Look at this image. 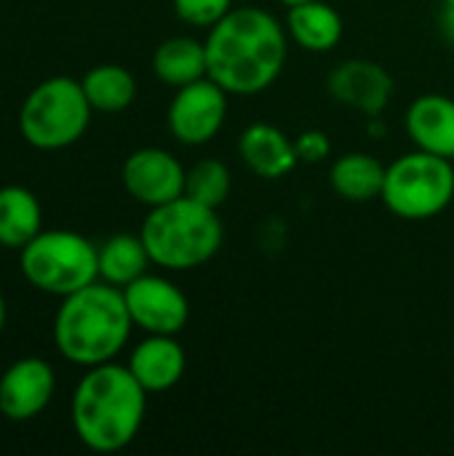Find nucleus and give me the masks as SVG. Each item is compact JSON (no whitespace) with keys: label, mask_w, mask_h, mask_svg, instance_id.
<instances>
[{"label":"nucleus","mask_w":454,"mask_h":456,"mask_svg":"<svg viewBox=\"0 0 454 456\" xmlns=\"http://www.w3.org/2000/svg\"><path fill=\"white\" fill-rule=\"evenodd\" d=\"M286 27L265 8H233L206 35L209 77L227 94L254 96L268 91L289 56Z\"/></svg>","instance_id":"f257e3e1"},{"label":"nucleus","mask_w":454,"mask_h":456,"mask_svg":"<svg viewBox=\"0 0 454 456\" xmlns=\"http://www.w3.org/2000/svg\"><path fill=\"white\" fill-rule=\"evenodd\" d=\"M147 390L136 382L128 366H91L72 393V428L78 441L99 454L126 449L147 411Z\"/></svg>","instance_id":"f03ea898"},{"label":"nucleus","mask_w":454,"mask_h":456,"mask_svg":"<svg viewBox=\"0 0 454 456\" xmlns=\"http://www.w3.org/2000/svg\"><path fill=\"white\" fill-rule=\"evenodd\" d=\"M134 321L128 315L123 291L110 283H91L70 297L54 318V342L62 358L91 369L110 363L128 342Z\"/></svg>","instance_id":"7ed1b4c3"},{"label":"nucleus","mask_w":454,"mask_h":456,"mask_svg":"<svg viewBox=\"0 0 454 456\" xmlns=\"http://www.w3.org/2000/svg\"><path fill=\"white\" fill-rule=\"evenodd\" d=\"M139 238L153 259V265L187 273L203 267L222 248V222L217 208H209L187 195L150 208L142 222Z\"/></svg>","instance_id":"20e7f679"},{"label":"nucleus","mask_w":454,"mask_h":456,"mask_svg":"<svg viewBox=\"0 0 454 456\" xmlns=\"http://www.w3.org/2000/svg\"><path fill=\"white\" fill-rule=\"evenodd\" d=\"M27 283L51 297H70L99 281V248L72 230L37 232L19 254Z\"/></svg>","instance_id":"39448f33"},{"label":"nucleus","mask_w":454,"mask_h":456,"mask_svg":"<svg viewBox=\"0 0 454 456\" xmlns=\"http://www.w3.org/2000/svg\"><path fill=\"white\" fill-rule=\"evenodd\" d=\"M91 112L94 107L80 80L67 75L48 77L27 94L19 110V131L37 150H64L86 134Z\"/></svg>","instance_id":"423d86ee"},{"label":"nucleus","mask_w":454,"mask_h":456,"mask_svg":"<svg viewBox=\"0 0 454 456\" xmlns=\"http://www.w3.org/2000/svg\"><path fill=\"white\" fill-rule=\"evenodd\" d=\"M380 200L407 222L433 219L454 200V166L450 158L415 150L385 168Z\"/></svg>","instance_id":"0eeeda50"},{"label":"nucleus","mask_w":454,"mask_h":456,"mask_svg":"<svg viewBox=\"0 0 454 456\" xmlns=\"http://www.w3.org/2000/svg\"><path fill=\"white\" fill-rule=\"evenodd\" d=\"M227 120V91L209 75L177 88L169 104V131L179 144H209Z\"/></svg>","instance_id":"6e6552de"},{"label":"nucleus","mask_w":454,"mask_h":456,"mask_svg":"<svg viewBox=\"0 0 454 456\" xmlns=\"http://www.w3.org/2000/svg\"><path fill=\"white\" fill-rule=\"evenodd\" d=\"M120 291L134 326L144 334L177 337L190 321V302L169 278L144 273Z\"/></svg>","instance_id":"1a4fd4ad"},{"label":"nucleus","mask_w":454,"mask_h":456,"mask_svg":"<svg viewBox=\"0 0 454 456\" xmlns=\"http://www.w3.org/2000/svg\"><path fill=\"white\" fill-rule=\"evenodd\" d=\"M185 176L187 171L182 168V163L161 147H142L131 152L120 171L126 192L147 208L182 198Z\"/></svg>","instance_id":"9d476101"},{"label":"nucleus","mask_w":454,"mask_h":456,"mask_svg":"<svg viewBox=\"0 0 454 456\" xmlns=\"http://www.w3.org/2000/svg\"><path fill=\"white\" fill-rule=\"evenodd\" d=\"M56 393V374L43 358H19L0 377V414L11 422H29L45 411Z\"/></svg>","instance_id":"9b49d317"},{"label":"nucleus","mask_w":454,"mask_h":456,"mask_svg":"<svg viewBox=\"0 0 454 456\" xmlns=\"http://www.w3.org/2000/svg\"><path fill=\"white\" fill-rule=\"evenodd\" d=\"M326 88L334 102L367 118H380V112L388 107L393 96V77L377 61L345 59L329 72Z\"/></svg>","instance_id":"f8f14e48"},{"label":"nucleus","mask_w":454,"mask_h":456,"mask_svg":"<svg viewBox=\"0 0 454 456\" xmlns=\"http://www.w3.org/2000/svg\"><path fill=\"white\" fill-rule=\"evenodd\" d=\"M128 369L136 382L150 393H166L177 387L187 369V355L177 337L171 334H147L128 358Z\"/></svg>","instance_id":"ddd939ff"},{"label":"nucleus","mask_w":454,"mask_h":456,"mask_svg":"<svg viewBox=\"0 0 454 456\" xmlns=\"http://www.w3.org/2000/svg\"><path fill=\"white\" fill-rule=\"evenodd\" d=\"M238 155L252 174L268 182L289 176L300 163L294 142L270 123H252L238 139Z\"/></svg>","instance_id":"4468645a"},{"label":"nucleus","mask_w":454,"mask_h":456,"mask_svg":"<svg viewBox=\"0 0 454 456\" xmlns=\"http://www.w3.org/2000/svg\"><path fill=\"white\" fill-rule=\"evenodd\" d=\"M407 134L417 150L454 158V99L423 94L407 110Z\"/></svg>","instance_id":"2eb2a0df"},{"label":"nucleus","mask_w":454,"mask_h":456,"mask_svg":"<svg viewBox=\"0 0 454 456\" xmlns=\"http://www.w3.org/2000/svg\"><path fill=\"white\" fill-rule=\"evenodd\" d=\"M286 32L289 37L310 53H324L337 48L343 40V16L324 0H308L292 5L286 13Z\"/></svg>","instance_id":"dca6fc26"},{"label":"nucleus","mask_w":454,"mask_h":456,"mask_svg":"<svg viewBox=\"0 0 454 456\" xmlns=\"http://www.w3.org/2000/svg\"><path fill=\"white\" fill-rule=\"evenodd\" d=\"M153 72L161 83L171 88H182L187 83H195L209 75L206 64V43L177 35L163 40L153 53Z\"/></svg>","instance_id":"f3484780"},{"label":"nucleus","mask_w":454,"mask_h":456,"mask_svg":"<svg viewBox=\"0 0 454 456\" xmlns=\"http://www.w3.org/2000/svg\"><path fill=\"white\" fill-rule=\"evenodd\" d=\"M332 190L351 203H369L383 195L385 166L367 152H348L337 158L329 168Z\"/></svg>","instance_id":"a211bd4d"},{"label":"nucleus","mask_w":454,"mask_h":456,"mask_svg":"<svg viewBox=\"0 0 454 456\" xmlns=\"http://www.w3.org/2000/svg\"><path fill=\"white\" fill-rule=\"evenodd\" d=\"M43 230V211L27 187H0V246L24 248Z\"/></svg>","instance_id":"6ab92c4d"},{"label":"nucleus","mask_w":454,"mask_h":456,"mask_svg":"<svg viewBox=\"0 0 454 456\" xmlns=\"http://www.w3.org/2000/svg\"><path fill=\"white\" fill-rule=\"evenodd\" d=\"M147 265H153V259L139 235L120 232L99 246V281L110 286H128L147 273Z\"/></svg>","instance_id":"aec40b11"},{"label":"nucleus","mask_w":454,"mask_h":456,"mask_svg":"<svg viewBox=\"0 0 454 456\" xmlns=\"http://www.w3.org/2000/svg\"><path fill=\"white\" fill-rule=\"evenodd\" d=\"M80 86H83L91 107L99 110V112H120L136 96V80L120 64H99V67H91L83 75Z\"/></svg>","instance_id":"412c9836"},{"label":"nucleus","mask_w":454,"mask_h":456,"mask_svg":"<svg viewBox=\"0 0 454 456\" xmlns=\"http://www.w3.org/2000/svg\"><path fill=\"white\" fill-rule=\"evenodd\" d=\"M230 187H233V176H230V168L217 160V158H206V160H198L195 166L187 168V176H185V195L209 206V208H219L227 195H230Z\"/></svg>","instance_id":"4be33fe9"},{"label":"nucleus","mask_w":454,"mask_h":456,"mask_svg":"<svg viewBox=\"0 0 454 456\" xmlns=\"http://www.w3.org/2000/svg\"><path fill=\"white\" fill-rule=\"evenodd\" d=\"M233 11V0H174V13L198 29H211Z\"/></svg>","instance_id":"5701e85b"},{"label":"nucleus","mask_w":454,"mask_h":456,"mask_svg":"<svg viewBox=\"0 0 454 456\" xmlns=\"http://www.w3.org/2000/svg\"><path fill=\"white\" fill-rule=\"evenodd\" d=\"M294 147H297V158L302 163H321L324 158H329V150H332V144H329L324 131H305V134H300Z\"/></svg>","instance_id":"b1692460"},{"label":"nucleus","mask_w":454,"mask_h":456,"mask_svg":"<svg viewBox=\"0 0 454 456\" xmlns=\"http://www.w3.org/2000/svg\"><path fill=\"white\" fill-rule=\"evenodd\" d=\"M439 29H442V37H444L450 45H454V5H442Z\"/></svg>","instance_id":"393cba45"},{"label":"nucleus","mask_w":454,"mask_h":456,"mask_svg":"<svg viewBox=\"0 0 454 456\" xmlns=\"http://www.w3.org/2000/svg\"><path fill=\"white\" fill-rule=\"evenodd\" d=\"M3 326H5V299L0 294V334H3Z\"/></svg>","instance_id":"a878e982"},{"label":"nucleus","mask_w":454,"mask_h":456,"mask_svg":"<svg viewBox=\"0 0 454 456\" xmlns=\"http://www.w3.org/2000/svg\"><path fill=\"white\" fill-rule=\"evenodd\" d=\"M286 8H292V5H300V3H308V0H281Z\"/></svg>","instance_id":"bb28decb"},{"label":"nucleus","mask_w":454,"mask_h":456,"mask_svg":"<svg viewBox=\"0 0 454 456\" xmlns=\"http://www.w3.org/2000/svg\"><path fill=\"white\" fill-rule=\"evenodd\" d=\"M442 3H444V5H454V0H442Z\"/></svg>","instance_id":"cd10ccee"}]
</instances>
